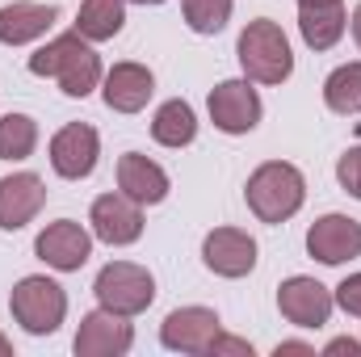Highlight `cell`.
I'll list each match as a JSON object with an SVG mask.
<instances>
[{
  "label": "cell",
  "instance_id": "cell-1",
  "mask_svg": "<svg viewBox=\"0 0 361 357\" xmlns=\"http://www.w3.org/2000/svg\"><path fill=\"white\" fill-rule=\"evenodd\" d=\"M30 72L34 76H55L68 97H89L101 80V55L89 47V38L80 30H72V34H59L55 42H47L42 51H34Z\"/></svg>",
  "mask_w": 361,
  "mask_h": 357
},
{
  "label": "cell",
  "instance_id": "cell-2",
  "mask_svg": "<svg viewBox=\"0 0 361 357\" xmlns=\"http://www.w3.org/2000/svg\"><path fill=\"white\" fill-rule=\"evenodd\" d=\"M244 198H248V210L261 219V223H286V219H294L298 210H302V202H307V181L302 173L294 169V164H286V160H265L252 177H248V189H244Z\"/></svg>",
  "mask_w": 361,
  "mask_h": 357
},
{
  "label": "cell",
  "instance_id": "cell-3",
  "mask_svg": "<svg viewBox=\"0 0 361 357\" xmlns=\"http://www.w3.org/2000/svg\"><path fill=\"white\" fill-rule=\"evenodd\" d=\"M235 55H240V68L248 72V80H257V85H281L294 72L290 38L269 17H257V21L244 25V34L235 42Z\"/></svg>",
  "mask_w": 361,
  "mask_h": 357
},
{
  "label": "cell",
  "instance_id": "cell-4",
  "mask_svg": "<svg viewBox=\"0 0 361 357\" xmlns=\"http://www.w3.org/2000/svg\"><path fill=\"white\" fill-rule=\"evenodd\" d=\"M8 311H13V320H17L25 332H34V337H51V332L63 324V315H68V294H63L59 282L34 273V277H21V282L13 286V294H8Z\"/></svg>",
  "mask_w": 361,
  "mask_h": 357
},
{
  "label": "cell",
  "instance_id": "cell-5",
  "mask_svg": "<svg viewBox=\"0 0 361 357\" xmlns=\"http://www.w3.org/2000/svg\"><path fill=\"white\" fill-rule=\"evenodd\" d=\"M92 294H97V303H101L105 311H118V315L130 320V315H139V311L152 307V298H156V277L143 265H135V261H114V265H105L97 273Z\"/></svg>",
  "mask_w": 361,
  "mask_h": 357
},
{
  "label": "cell",
  "instance_id": "cell-6",
  "mask_svg": "<svg viewBox=\"0 0 361 357\" xmlns=\"http://www.w3.org/2000/svg\"><path fill=\"white\" fill-rule=\"evenodd\" d=\"M332 290L315 277H286L277 286V311L294 324V328H324L332 320Z\"/></svg>",
  "mask_w": 361,
  "mask_h": 357
},
{
  "label": "cell",
  "instance_id": "cell-7",
  "mask_svg": "<svg viewBox=\"0 0 361 357\" xmlns=\"http://www.w3.org/2000/svg\"><path fill=\"white\" fill-rule=\"evenodd\" d=\"M206 109H210V122L223 135H248L261 122V97H257V89L248 80H223V85H214Z\"/></svg>",
  "mask_w": 361,
  "mask_h": 357
},
{
  "label": "cell",
  "instance_id": "cell-8",
  "mask_svg": "<svg viewBox=\"0 0 361 357\" xmlns=\"http://www.w3.org/2000/svg\"><path fill=\"white\" fill-rule=\"evenodd\" d=\"M92 236L109 248H122V244H135L143 236V206L126 193H101L92 202Z\"/></svg>",
  "mask_w": 361,
  "mask_h": 357
},
{
  "label": "cell",
  "instance_id": "cell-9",
  "mask_svg": "<svg viewBox=\"0 0 361 357\" xmlns=\"http://www.w3.org/2000/svg\"><path fill=\"white\" fill-rule=\"evenodd\" d=\"M34 253H38V261H47V265L59 269V273H76V269H85V261L92 257V236L80 223L59 219V223H47V227L38 231Z\"/></svg>",
  "mask_w": 361,
  "mask_h": 357
},
{
  "label": "cell",
  "instance_id": "cell-10",
  "mask_svg": "<svg viewBox=\"0 0 361 357\" xmlns=\"http://www.w3.org/2000/svg\"><path fill=\"white\" fill-rule=\"evenodd\" d=\"M307 253L319 265H345L361 257V223L349 214H324L307 231Z\"/></svg>",
  "mask_w": 361,
  "mask_h": 357
},
{
  "label": "cell",
  "instance_id": "cell-11",
  "mask_svg": "<svg viewBox=\"0 0 361 357\" xmlns=\"http://www.w3.org/2000/svg\"><path fill=\"white\" fill-rule=\"evenodd\" d=\"M101 156V139L89 122H68L63 131H55L51 139V169L68 181H85L97 169Z\"/></svg>",
  "mask_w": 361,
  "mask_h": 357
},
{
  "label": "cell",
  "instance_id": "cell-12",
  "mask_svg": "<svg viewBox=\"0 0 361 357\" xmlns=\"http://www.w3.org/2000/svg\"><path fill=\"white\" fill-rule=\"evenodd\" d=\"M130 345H135V328L126 324V315L105 311V307L80 320V332L72 341V349L80 357H122Z\"/></svg>",
  "mask_w": 361,
  "mask_h": 357
},
{
  "label": "cell",
  "instance_id": "cell-13",
  "mask_svg": "<svg viewBox=\"0 0 361 357\" xmlns=\"http://www.w3.org/2000/svg\"><path fill=\"white\" fill-rule=\"evenodd\" d=\"M219 332H223V324L210 307H177L160 324V341L173 353H206Z\"/></svg>",
  "mask_w": 361,
  "mask_h": 357
},
{
  "label": "cell",
  "instance_id": "cell-14",
  "mask_svg": "<svg viewBox=\"0 0 361 357\" xmlns=\"http://www.w3.org/2000/svg\"><path fill=\"white\" fill-rule=\"evenodd\" d=\"M202 261L219 277H244L257 269V240L240 227H214L202 240Z\"/></svg>",
  "mask_w": 361,
  "mask_h": 357
},
{
  "label": "cell",
  "instance_id": "cell-15",
  "mask_svg": "<svg viewBox=\"0 0 361 357\" xmlns=\"http://www.w3.org/2000/svg\"><path fill=\"white\" fill-rule=\"evenodd\" d=\"M47 202V185L38 173L0 177V231H21Z\"/></svg>",
  "mask_w": 361,
  "mask_h": 357
},
{
  "label": "cell",
  "instance_id": "cell-16",
  "mask_svg": "<svg viewBox=\"0 0 361 357\" xmlns=\"http://www.w3.org/2000/svg\"><path fill=\"white\" fill-rule=\"evenodd\" d=\"M105 105L109 109H118V114H139L147 101H152V92H156V76L143 68V63H114L109 68V76H105Z\"/></svg>",
  "mask_w": 361,
  "mask_h": 357
},
{
  "label": "cell",
  "instance_id": "cell-17",
  "mask_svg": "<svg viewBox=\"0 0 361 357\" xmlns=\"http://www.w3.org/2000/svg\"><path fill=\"white\" fill-rule=\"evenodd\" d=\"M118 189L126 198H135L139 206H156V202L169 198V173L156 160H147L139 152H126L118 160Z\"/></svg>",
  "mask_w": 361,
  "mask_h": 357
},
{
  "label": "cell",
  "instance_id": "cell-18",
  "mask_svg": "<svg viewBox=\"0 0 361 357\" xmlns=\"http://www.w3.org/2000/svg\"><path fill=\"white\" fill-rule=\"evenodd\" d=\"M55 4H38V0H17V4H4L0 8V42L4 47H21V42H34L42 38L51 25H55Z\"/></svg>",
  "mask_w": 361,
  "mask_h": 357
},
{
  "label": "cell",
  "instance_id": "cell-19",
  "mask_svg": "<svg viewBox=\"0 0 361 357\" xmlns=\"http://www.w3.org/2000/svg\"><path fill=\"white\" fill-rule=\"evenodd\" d=\"M349 17H345V4H298V34L311 51H332L345 34Z\"/></svg>",
  "mask_w": 361,
  "mask_h": 357
},
{
  "label": "cell",
  "instance_id": "cell-20",
  "mask_svg": "<svg viewBox=\"0 0 361 357\" xmlns=\"http://www.w3.org/2000/svg\"><path fill=\"white\" fill-rule=\"evenodd\" d=\"M126 25V0H85L76 13V30L89 42H109Z\"/></svg>",
  "mask_w": 361,
  "mask_h": 357
},
{
  "label": "cell",
  "instance_id": "cell-21",
  "mask_svg": "<svg viewBox=\"0 0 361 357\" xmlns=\"http://www.w3.org/2000/svg\"><path fill=\"white\" fill-rule=\"evenodd\" d=\"M152 135L164 147H189L197 139V118H193L189 101H180V97L177 101H164L156 109V118H152Z\"/></svg>",
  "mask_w": 361,
  "mask_h": 357
},
{
  "label": "cell",
  "instance_id": "cell-22",
  "mask_svg": "<svg viewBox=\"0 0 361 357\" xmlns=\"http://www.w3.org/2000/svg\"><path fill=\"white\" fill-rule=\"evenodd\" d=\"M324 101L332 114H361V63H341L324 80Z\"/></svg>",
  "mask_w": 361,
  "mask_h": 357
},
{
  "label": "cell",
  "instance_id": "cell-23",
  "mask_svg": "<svg viewBox=\"0 0 361 357\" xmlns=\"http://www.w3.org/2000/svg\"><path fill=\"white\" fill-rule=\"evenodd\" d=\"M38 147V122L30 114L0 118V160H30Z\"/></svg>",
  "mask_w": 361,
  "mask_h": 357
},
{
  "label": "cell",
  "instance_id": "cell-24",
  "mask_svg": "<svg viewBox=\"0 0 361 357\" xmlns=\"http://www.w3.org/2000/svg\"><path fill=\"white\" fill-rule=\"evenodd\" d=\"M193 34H219L231 21V0H180Z\"/></svg>",
  "mask_w": 361,
  "mask_h": 357
},
{
  "label": "cell",
  "instance_id": "cell-25",
  "mask_svg": "<svg viewBox=\"0 0 361 357\" xmlns=\"http://www.w3.org/2000/svg\"><path fill=\"white\" fill-rule=\"evenodd\" d=\"M336 181H341V189H345L349 198L361 202V147H349V152L336 160Z\"/></svg>",
  "mask_w": 361,
  "mask_h": 357
},
{
  "label": "cell",
  "instance_id": "cell-26",
  "mask_svg": "<svg viewBox=\"0 0 361 357\" xmlns=\"http://www.w3.org/2000/svg\"><path fill=\"white\" fill-rule=\"evenodd\" d=\"M349 315H361V273H349L341 286H336V294H332Z\"/></svg>",
  "mask_w": 361,
  "mask_h": 357
},
{
  "label": "cell",
  "instance_id": "cell-27",
  "mask_svg": "<svg viewBox=\"0 0 361 357\" xmlns=\"http://www.w3.org/2000/svg\"><path fill=\"white\" fill-rule=\"evenodd\" d=\"M206 357H252V345L240 341V337H223V332H219V337L210 341Z\"/></svg>",
  "mask_w": 361,
  "mask_h": 357
},
{
  "label": "cell",
  "instance_id": "cell-28",
  "mask_svg": "<svg viewBox=\"0 0 361 357\" xmlns=\"http://www.w3.org/2000/svg\"><path fill=\"white\" fill-rule=\"evenodd\" d=\"M328 357H357L361 353V341H349V337H336V341H328V349H324Z\"/></svg>",
  "mask_w": 361,
  "mask_h": 357
},
{
  "label": "cell",
  "instance_id": "cell-29",
  "mask_svg": "<svg viewBox=\"0 0 361 357\" xmlns=\"http://www.w3.org/2000/svg\"><path fill=\"white\" fill-rule=\"evenodd\" d=\"M277 357H286V353H302V357H315V349L311 345H302V341H281L277 349H273Z\"/></svg>",
  "mask_w": 361,
  "mask_h": 357
},
{
  "label": "cell",
  "instance_id": "cell-30",
  "mask_svg": "<svg viewBox=\"0 0 361 357\" xmlns=\"http://www.w3.org/2000/svg\"><path fill=\"white\" fill-rule=\"evenodd\" d=\"M349 21H353V38H357V47H361V4L353 8V17H349Z\"/></svg>",
  "mask_w": 361,
  "mask_h": 357
},
{
  "label": "cell",
  "instance_id": "cell-31",
  "mask_svg": "<svg viewBox=\"0 0 361 357\" xmlns=\"http://www.w3.org/2000/svg\"><path fill=\"white\" fill-rule=\"evenodd\" d=\"M0 357H13V341H8L4 332H0Z\"/></svg>",
  "mask_w": 361,
  "mask_h": 357
},
{
  "label": "cell",
  "instance_id": "cell-32",
  "mask_svg": "<svg viewBox=\"0 0 361 357\" xmlns=\"http://www.w3.org/2000/svg\"><path fill=\"white\" fill-rule=\"evenodd\" d=\"M298 4H336V0H298Z\"/></svg>",
  "mask_w": 361,
  "mask_h": 357
},
{
  "label": "cell",
  "instance_id": "cell-33",
  "mask_svg": "<svg viewBox=\"0 0 361 357\" xmlns=\"http://www.w3.org/2000/svg\"><path fill=\"white\" fill-rule=\"evenodd\" d=\"M135 4H164V0H135Z\"/></svg>",
  "mask_w": 361,
  "mask_h": 357
}]
</instances>
